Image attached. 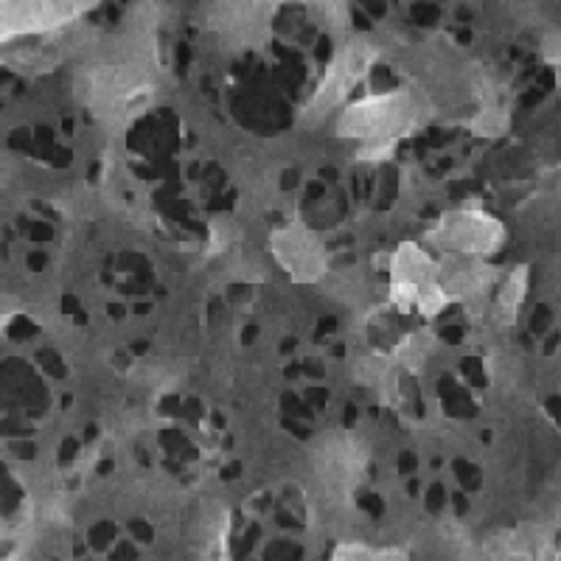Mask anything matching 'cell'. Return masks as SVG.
Listing matches in <instances>:
<instances>
[{
    "instance_id": "obj_1",
    "label": "cell",
    "mask_w": 561,
    "mask_h": 561,
    "mask_svg": "<svg viewBox=\"0 0 561 561\" xmlns=\"http://www.w3.org/2000/svg\"><path fill=\"white\" fill-rule=\"evenodd\" d=\"M62 7H34V3H0V39L12 37V34L43 32L51 23H57Z\"/></svg>"
},
{
    "instance_id": "obj_2",
    "label": "cell",
    "mask_w": 561,
    "mask_h": 561,
    "mask_svg": "<svg viewBox=\"0 0 561 561\" xmlns=\"http://www.w3.org/2000/svg\"><path fill=\"white\" fill-rule=\"evenodd\" d=\"M334 561H396V556L390 550H370L351 545V548H340L334 553Z\"/></svg>"
}]
</instances>
